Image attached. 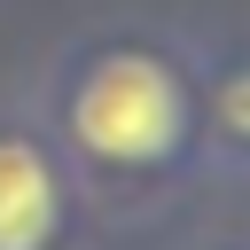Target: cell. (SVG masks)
Wrapping results in <instances>:
<instances>
[{
    "label": "cell",
    "mask_w": 250,
    "mask_h": 250,
    "mask_svg": "<svg viewBox=\"0 0 250 250\" xmlns=\"http://www.w3.org/2000/svg\"><path fill=\"white\" fill-rule=\"evenodd\" d=\"M70 133L102 164H164L188 141V86L172 62H156L141 47L102 55L70 94Z\"/></svg>",
    "instance_id": "1"
},
{
    "label": "cell",
    "mask_w": 250,
    "mask_h": 250,
    "mask_svg": "<svg viewBox=\"0 0 250 250\" xmlns=\"http://www.w3.org/2000/svg\"><path fill=\"white\" fill-rule=\"evenodd\" d=\"M219 117H227V133H242V141H250V70L227 86V109H219Z\"/></svg>",
    "instance_id": "3"
},
{
    "label": "cell",
    "mask_w": 250,
    "mask_h": 250,
    "mask_svg": "<svg viewBox=\"0 0 250 250\" xmlns=\"http://www.w3.org/2000/svg\"><path fill=\"white\" fill-rule=\"evenodd\" d=\"M62 227V188L39 141L0 133V250H47Z\"/></svg>",
    "instance_id": "2"
}]
</instances>
